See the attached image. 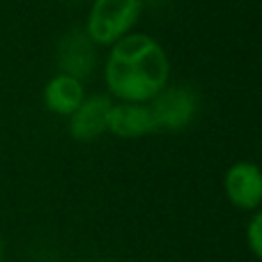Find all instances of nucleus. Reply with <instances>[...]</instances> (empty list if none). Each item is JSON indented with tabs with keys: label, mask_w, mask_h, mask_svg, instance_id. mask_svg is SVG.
Masks as SVG:
<instances>
[{
	"label": "nucleus",
	"mask_w": 262,
	"mask_h": 262,
	"mask_svg": "<svg viewBox=\"0 0 262 262\" xmlns=\"http://www.w3.org/2000/svg\"><path fill=\"white\" fill-rule=\"evenodd\" d=\"M149 104L152 118L157 129H168V131H180L189 127L193 122L195 113H198V97L191 88L184 85H172L163 88Z\"/></svg>",
	"instance_id": "7ed1b4c3"
},
{
	"label": "nucleus",
	"mask_w": 262,
	"mask_h": 262,
	"mask_svg": "<svg viewBox=\"0 0 262 262\" xmlns=\"http://www.w3.org/2000/svg\"><path fill=\"white\" fill-rule=\"evenodd\" d=\"M5 258V249H3V237H0V262Z\"/></svg>",
	"instance_id": "9d476101"
},
{
	"label": "nucleus",
	"mask_w": 262,
	"mask_h": 262,
	"mask_svg": "<svg viewBox=\"0 0 262 262\" xmlns=\"http://www.w3.org/2000/svg\"><path fill=\"white\" fill-rule=\"evenodd\" d=\"M170 62L157 39L129 32L111 46L104 76L108 92L120 101L147 104L168 85Z\"/></svg>",
	"instance_id": "f257e3e1"
},
{
	"label": "nucleus",
	"mask_w": 262,
	"mask_h": 262,
	"mask_svg": "<svg viewBox=\"0 0 262 262\" xmlns=\"http://www.w3.org/2000/svg\"><path fill=\"white\" fill-rule=\"evenodd\" d=\"M226 198L237 209L253 212L262 205V170L251 161H237L226 170L223 177Z\"/></svg>",
	"instance_id": "20e7f679"
},
{
	"label": "nucleus",
	"mask_w": 262,
	"mask_h": 262,
	"mask_svg": "<svg viewBox=\"0 0 262 262\" xmlns=\"http://www.w3.org/2000/svg\"><path fill=\"white\" fill-rule=\"evenodd\" d=\"M111 99L106 95H95L85 97L76 111L69 115V131L72 138L88 143V140L99 138L106 131L108 124V113H111Z\"/></svg>",
	"instance_id": "39448f33"
},
{
	"label": "nucleus",
	"mask_w": 262,
	"mask_h": 262,
	"mask_svg": "<svg viewBox=\"0 0 262 262\" xmlns=\"http://www.w3.org/2000/svg\"><path fill=\"white\" fill-rule=\"evenodd\" d=\"M246 239H249V246L255 253V258L262 260V209H258L251 219L249 228H246Z\"/></svg>",
	"instance_id": "1a4fd4ad"
},
{
	"label": "nucleus",
	"mask_w": 262,
	"mask_h": 262,
	"mask_svg": "<svg viewBox=\"0 0 262 262\" xmlns=\"http://www.w3.org/2000/svg\"><path fill=\"white\" fill-rule=\"evenodd\" d=\"M140 16V0H95L88 14L85 35L92 44L113 46L129 35Z\"/></svg>",
	"instance_id": "f03ea898"
},
{
	"label": "nucleus",
	"mask_w": 262,
	"mask_h": 262,
	"mask_svg": "<svg viewBox=\"0 0 262 262\" xmlns=\"http://www.w3.org/2000/svg\"><path fill=\"white\" fill-rule=\"evenodd\" d=\"M106 129L120 138H143V136L157 131V124H154L149 104L120 101V104L111 106Z\"/></svg>",
	"instance_id": "423d86ee"
},
{
	"label": "nucleus",
	"mask_w": 262,
	"mask_h": 262,
	"mask_svg": "<svg viewBox=\"0 0 262 262\" xmlns=\"http://www.w3.org/2000/svg\"><path fill=\"white\" fill-rule=\"evenodd\" d=\"M85 37H81V39H76L72 44V41H67L64 44V53H62V74H69V76H76L81 78L83 74L90 72L92 67V51H90V44L88 41H83Z\"/></svg>",
	"instance_id": "6e6552de"
},
{
	"label": "nucleus",
	"mask_w": 262,
	"mask_h": 262,
	"mask_svg": "<svg viewBox=\"0 0 262 262\" xmlns=\"http://www.w3.org/2000/svg\"><path fill=\"white\" fill-rule=\"evenodd\" d=\"M85 99V88L81 78L69 76V74H58L44 85V104L51 113L69 118L74 111Z\"/></svg>",
	"instance_id": "0eeeda50"
}]
</instances>
